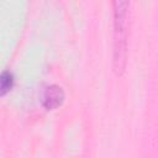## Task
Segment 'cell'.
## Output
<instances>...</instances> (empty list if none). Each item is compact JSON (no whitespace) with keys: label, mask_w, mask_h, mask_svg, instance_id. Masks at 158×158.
<instances>
[{"label":"cell","mask_w":158,"mask_h":158,"mask_svg":"<svg viewBox=\"0 0 158 158\" xmlns=\"http://www.w3.org/2000/svg\"><path fill=\"white\" fill-rule=\"evenodd\" d=\"M63 101H64V90L62 86L53 84L44 90L42 104L47 110L57 109L63 104Z\"/></svg>","instance_id":"7a4b0ae2"},{"label":"cell","mask_w":158,"mask_h":158,"mask_svg":"<svg viewBox=\"0 0 158 158\" xmlns=\"http://www.w3.org/2000/svg\"><path fill=\"white\" fill-rule=\"evenodd\" d=\"M114 70L122 74L127 62L128 1H114Z\"/></svg>","instance_id":"6da1fadb"},{"label":"cell","mask_w":158,"mask_h":158,"mask_svg":"<svg viewBox=\"0 0 158 158\" xmlns=\"http://www.w3.org/2000/svg\"><path fill=\"white\" fill-rule=\"evenodd\" d=\"M14 74L9 70H4L2 73H0V96L7 94L11 88L14 86Z\"/></svg>","instance_id":"3957f363"}]
</instances>
